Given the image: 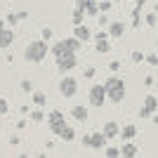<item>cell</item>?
<instances>
[{
	"mask_svg": "<svg viewBox=\"0 0 158 158\" xmlns=\"http://www.w3.org/2000/svg\"><path fill=\"white\" fill-rule=\"evenodd\" d=\"M156 111H158V97L156 94H146L144 104L139 109V118H151Z\"/></svg>",
	"mask_w": 158,
	"mask_h": 158,
	"instance_id": "ba28073f",
	"label": "cell"
},
{
	"mask_svg": "<svg viewBox=\"0 0 158 158\" xmlns=\"http://www.w3.org/2000/svg\"><path fill=\"white\" fill-rule=\"evenodd\" d=\"M94 52H97V54H106V52H111V45H109V40H94Z\"/></svg>",
	"mask_w": 158,
	"mask_h": 158,
	"instance_id": "ac0fdd59",
	"label": "cell"
},
{
	"mask_svg": "<svg viewBox=\"0 0 158 158\" xmlns=\"http://www.w3.org/2000/svg\"><path fill=\"white\" fill-rule=\"evenodd\" d=\"M19 142H21V139L17 137V135H14V137H10V144H12V146H17V144H19Z\"/></svg>",
	"mask_w": 158,
	"mask_h": 158,
	"instance_id": "74e56055",
	"label": "cell"
},
{
	"mask_svg": "<svg viewBox=\"0 0 158 158\" xmlns=\"http://www.w3.org/2000/svg\"><path fill=\"white\" fill-rule=\"evenodd\" d=\"M111 2H120V0H111Z\"/></svg>",
	"mask_w": 158,
	"mask_h": 158,
	"instance_id": "f6af8a7d",
	"label": "cell"
},
{
	"mask_svg": "<svg viewBox=\"0 0 158 158\" xmlns=\"http://www.w3.org/2000/svg\"><path fill=\"white\" fill-rule=\"evenodd\" d=\"M17 17H19V21L21 19H28V12H26V10H21V12H17Z\"/></svg>",
	"mask_w": 158,
	"mask_h": 158,
	"instance_id": "8d00e7d4",
	"label": "cell"
},
{
	"mask_svg": "<svg viewBox=\"0 0 158 158\" xmlns=\"http://www.w3.org/2000/svg\"><path fill=\"white\" fill-rule=\"evenodd\" d=\"M83 78H87V80L94 78V66H87L85 71H83Z\"/></svg>",
	"mask_w": 158,
	"mask_h": 158,
	"instance_id": "1f68e13d",
	"label": "cell"
},
{
	"mask_svg": "<svg viewBox=\"0 0 158 158\" xmlns=\"http://www.w3.org/2000/svg\"><path fill=\"white\" fill-rule=\"evenodd\" d=\"M7 111H10V102H7V99H0V116H5Z\"/></svg>",
	"mask_w": 158,
	"mask_h": 158,
	"instance_id": "83f0119b",
	"label": "cell"
},
{
	"mask_svg": "<svg viewBox=\"0 0 158 158\" xmlns=\"http://www.w3.org/2000/svg\"><path fill=\"white\" fill-rule=\"evenodd\" d=\"M80 142H83V146H87V149H104L106 146V142H109V139L104 137V132H92V135H83V139H80Z\"/></svg>",
	"mask_w": 158,
	"mask_h": 158,
	"instance_id": "8992f818",
	"label": "cell"
},
{
	"mask_svg": "<svg viewBox=\"0 0 158 158\" xmlns=\"http://www.w3.org/2000/svg\"><path fill=\"white\" fill-rule=\"evenodd\" d=\"M87 102H90V106H94V109H102V104L106 102L104 83H94V85L90 87V92H87Z\"/></svg>",
	"mask_w": 158,
	"mask_h": 158,
	"instance_id": "5b68a950",
	"label": "cell"
},
{
	"mask_svg": "<svg viewBox=\"0 0 158 158\" xmlns=\"http://www.w3.org/2000/svg\"><path fill=\"white\" fill-rule=\"evenodd\" d=\"M146 64H149V66H158V54L149 52V54H146Z\"/></svg>",
	"mask_w": 158,
	"mask_h": 158,
	"instance_id": "d4e9b609",
	"label": "cell"
},
{
	"mask_svg": "<svg viewBox=\"0 0 158 158\" xmlns=\"http://www.w3.org/2000/svg\"><path fill=\"white\" fill-rule=\"evenodd\" d=\"M109 69H111V73L116 76V73L120 71V61H116V59H113V61H109Z\"/></svg>",
	"mask_w": 158,
	"mask_h": 158,
	"instance_id": "4dcf8cb0",
	"label": "cell"
},
{
	"mask_svg": "<svg viewBox=\"0 0 158 158\" xmlns=\"http://www.w3.org/2000/svg\"><path fill=\"white\" fill-rule=\"evenodd\" d=\"M130 59H132V64H144V61H146V54L139 52V50H135V52L130 54Z\"/></svg>",
	"mask_w": 158,
	"mask_h": 158,
	"instance_id": "7402d4cb",
	"label": "cell"
},
{
	"mask_svg": "<svg viewBox=\"0 0 158 158\" xmlns=\"http://www.w3.org/2000/svg\"><path fill=\"white\" fill-rule=\"evenodd\" d=\"M80 50H83V43H80L78 38H73V35L52 45V54L54 57H61V54H78Z\"/></svg>",
	"mask_w": 158,
	"mask_h": 158,
	"instance_id": "3957f363",
	"label": "cell"
},
{
	"mask_svg": "<svg viewBox=\"0 0 158 158\" xmlns=\"http://www.w3.org/2000/svg\"><path fill=\"white\" fill-rule=\"evenodd\" d=\"M35 158H47V156H45V153H38V156H35Z\"/></svg>",
	"mask_w": 158,
	"mask_h": 158,
	"instance_id": "b9f144b4",
	"label": "cell"
},
{
	"mask_svg": "<svg viewBox=\"0 0 158 158\" xmlns=\"http://www.w3.org/2000/svg\"><path fill=\"white\" fill-rule=\"evenodd\" d=\"M137 137V127L132 125H125V127H120V139H125V142H132V139Z\"/></svg>",
	"mask_w": 158,
	"mask_h": 158,
	"instance_id": "e0dca14e",
	"label": "cell"
},
{
	"mask_svg": "<svg viewBox=\"0 0 158 158\" xmlns=\"http://www.w3.org/2000/svg\"><path fill=\"white\" fill-rule=\"evenodd\" d=\"M137 156H139V149L135 142H125L120 146V158H137Z\"/></svg>",
	"mask_w": 158,
	"mask_h": 158,
	"instance_id": "4fadbf2b",
	"label": "cell"
},
{
	"mask_svg": "<svg viewBox=\"0 0 158 158\" xmlns=\"http://www.w3.org/2000/svg\"><path fill=\"white\" fill-rule=\"evenodd\" d=\"M102 132H104L106 139H113V137H118V135H120V127H118L116 120H106L104 127H102Z\"/></svg>",
	"mask_w": 158,
	"mask_h": 158,
	"instance_id": "7c38bea8",
	"label": "cell"
},
{
	"mask_svg": "<svg viewBox=\"0 0 158 158\" xmlns=\"http://www.w3.org/2000/svg\"><path fill=\"white\" fill-rule=\"evenodd\" d=\"M156 45H158V38H156Z\"/></svg>",
	"mask_w": 158,
	"mask_h": 158,
	"instance_id": "bcb514c9",
	"label": "cell"
},
{
	"mask_svg": "<svg viewBox=\"0 0 158 158\" xmlns=\"http://www.w3.org/2000/svg\"><path fill=\"white\" fill-rule=\"evenodd\" d=\"M73 38H78L80 43H87V40L92 38V33H90V28L85 24H80V26H73Z\"/></svg>",
	"mask_w": 158,
	"mask_h": 158,
	"instance_id": "9a60e30c",
	"label": "cell"
},
{
	"mask_svg": "<svg viewBox=\"0 0 158 158\" xmlns=\"http://www.w3.org/2000/svg\"><path fill=\"white\" fill-rule=\"evenodd\" d=\"M59 92L64 94V97H76V92H78V80L73 78V76H64L59 83Z\"/></svg>",
	"mask_w": 158,
	"mask_h": 158,
	"instance_id": "9c48e42d",
	"label": "cell"
},
{
	"mask_svg": "<svg viewBox=\"0 0 158 158\" xmlns=\"http://www.w3.org/2000/svg\"><path fill=\"white\" fill-rule=\"evenodd\" d=\"M144 5H146V0H137V2H135V7H137V10H142Z\"/></svg>",
	"mask_w": 158,
	"mask_h": 158,
	"instance_id": "f35d334b",
	"label": "cell"
},
{
	"mask_svg": "<svg viewBox=\"0 0 158 158\" xmlns=\"http://www.w3.org/2000/svg\"><path fill=\"white\" fill-rule=\"evenodd\" d=\"M104 90H106V99L111 104L125 102V80L120 78V76H109L104 80Z\"/></svg>",
	"mask_w": 158,
	"mask_h": 158,
	"instance_id": "6da1fadb",
	"label": "cell"
},
{
	"mask_svg": "<svg viewBox=\"0 0 158 158\" xmlns=\"http://www.w3.org/2000/svg\"><path fill=\"white\" fill-rule=\"evenodd\" d=\"M5 24H7V21H2V19H0V31H2V28H7Z\"/></svg>",
	"mask_w": 158,
	"mask_h": 158,
	"instance_id": "60d3db41",
	"label": "cell"
},
{
	"mask_svg": "<svg viewBox=\"0 0 158 158\" xmlns=\"http://www.w3.org/2000/svg\"><path fill=\"white\" fill-rule=\"evenodd\" d=\"M17 21H19V17H17V14H7V24H10V28L17 26Z\"/></svg>",
	"mask_w": 158,
	"mask_h": 158,
	"instance_id": "d6a6232c",
	"label": "cell"
},
{
	"mask_svg": "<svg viewBox=\"0 0 158 158\" xmlns=\"http://www.w3.org/2000/svg\"><path fill=\"white\" fill-rule=\"evenodd\" d=\"M47 125H50L52 135H57V137H59V132L69 125V123L64 120V111H61V109H52V111H50V116H47Z\"/></svg>",
	"mask_w": 158,
	"mask_h": 158,
	"instance_id": "277c9868",
	"label": "cell"
},
{
	"mask_svg": "<svg viewBox=\"0 0 158 158\" xmlns=\"http://www.w3.org/2000/svg\"><path fill=\"white\" fill-rule=\"evenodd\" d=\"M156 21H158V14H156V12L146 14V24H149V26H156Z\"/></svg>",
	"mask_w": 158,
	"mask_h": 158,
	"instance_id": "f546056e",
	"label": "cell"
},
{
	"mask_svg": "<svg viewBox=\"0 0 158 158\" xmlns=\"http://www.w3.org/2000/svg\"><path fill=\"white\" fill-rule=\"evenodd\" d=\"M153 12H156V14H158V2H156V7H153Z\"/></svg>",
	"mask_w": 158,
	"mask_h": 158,
	"instance_id": "ee69618b",
	"label": "cell"
},
{
	"mask_svg": "<svg viewBox=\"0 0 158 158\" xmlns=\"http://www.w3.org/2000/svg\"><path fill=\"white\" fill-rule=\"evenodd\" d=\"M19 158H28V156H26V153H19Z\"/></svg>",
	"mask_w": 158,
	"mask_h": 158,
	"instance_id": "7bdbcfd3",
	"label": "cell"
},
{
	"mask_svg": "<svg viewBox=\"0 0 158 158\" xmlns=\"http://www.w3.org/2000/svg\"><path fill=\"white\" fill-rule=\"evenodd\" d=\"M21 90L24 92H33V80H21Z\"/></svg>",
	"mask_w": 158,
	"mask_h": 158,
	"instance_id": "f1b7e54d",
	"label": "cell"
},
{
	"mask_svg": "<svg viewBox=\"0 0 158 158\" xmlns=\"http://www.w3.org/2000/svg\"><path fill=\"white\" fill-rule=\"evenodd\" d=\"M111 10V0H104V2H99V14H106Z\"/></svg>",
	"mask_w": 158,
	"mask_h": 158,
	"instance_id": "484cf974",
	"label": "cell"
},
{
	"mask_svg": "<svg viewBox=\"0 0 158 158\" xmlns=\"http://www.w3.org/2000/svg\"><path fill=\"white\" fill-rule=\"evenodd\" d=\"M12 43H14V31L10 26L2 28V31H0V50H7Z\"/></svg>",
	"mask_w": 158,
	"mask_h": 158,
	"instance_id": "5bb4252c",
	"label": "cell"
},
{
	"mask_svg": "<svg viewBox=\"0 0 158 158\" xmlns=\"http://www.w3.org/2000/svg\"><path fill=\"white\" fill-rule=\"evenodd\" d=\"M47 52H50V43H45L43 38L38 40H31L24 50V59L31 61V64H40V61H45Z\"/></svg>",
	"mask_w": 158,
	"mask_h": 158,
	"instance_id": "7a4b0ae2",
	"label": "cell"
},
{
	"mask_svg": "<svg viewBox=\"0 0 158 158\" xmlns=\"http://www.w3.org/2000/svg\"><path fill=\"white\" fill-rule=\"evenodd\" d=\"M106 158H120V149L118 146H109L106 149Z\"/></svg>",
	"mask_w": 158,
	"mask_h": 158,
	"instance_id": "cb8c5ba5",
	"label": "cell"
},
{
	"mask_svg": "<svg viewBox=\"0 0 158 158\" xmlns=\"http://www.w3.org/2000/svg\"><path fill=\"white\" fill-rule=\"evenodd\" d=\"M59 137H61V139H64V142H73V139H76V130H73V127H71V125H66V127H64V130H61V132H59Z\"/></svg>",
	"mask_w": 158,
	"mask_h": 158,
	"instance_id": "d6986e66",
	"label": "cell"
},
{
	"mask_svg": "<svg viewBox=\"0 0 158 158\" xmlns=\"http://www.w3.org/2000/svg\"><path fill=\"white\" fill-rule=\"evenodd\" d=\"M73 26H80V24H83V19H85V12H83V10H80V7H76V10H73Z\"/></svg>",
	"mask_w": 158,
	"mask_h": 158,
	"instance_id": "44dd1931",
	"label": "cell"
},
{
	"mask_svg": "<svg viewBox=\"0 0 158 158\" xmlns=\"http://www.w3.org/2000/svg\"><path fill=\"white\" fill-rule=\"evenodd\" d=\"M144 85L146 87H153V85H156V80H153L151 76H146V78H144Z\"/></svg>",
	"mask_w": 158,
	"mask_h": 158,
	"instance_id": "e575fe53",
	"label": "cell"
},
{
	"mask_svg": "<svg viewBox=\"0 0 158 158\" xmlns=\"http://www.w3.org/2000/svg\"><path fill=\"white\" fill-rule=\"evenodd\" d=\"M45 102H47V94L45 92H40V90H38V92H33V104L38 106V109H43Z\"/></svg>",
	"mask_w": 158,
	"mask_h": 158,
	"instance_id": "ffe728a7",
	"label": "cell"
},
{
	"mask_svg": "<svg viewBox=\"0 0 158 158\" xmlns=\"http://www.w3.org/2000/svg\"><path fill=\"white\" fill-rule=\"evenodd\" d=\"M76 7H80L87 17H99V2L97 0H76Z\"/></svg>",
	"mask_w": 158,
	"mask_h": 158,
	"instance_id": "30bf717a",
	"label": "cell"
},
{
	"mask_svg": "<svg viewBox=\"0 0 158 158\" xmlns=\"http://www.w3.org/2000/svg\"><path fill=\"white\" fill-rule=\"evenodd\" d=\"M40 38L45 40V43H50V40H52V28H43V31H40Z\"/></svg>",
	"mask_w": 158,
	"mask_h": 158,
	"instance_id": "4316f807",
	"label": "cell"
},
{
	"mask_svg": "<svg viewBox=\"0 0 158 158\" xmlns=\"http://www.w3.org/2000/svg\"><path fill=\"white\" fill-rule=\"evenodd\" d=\"M92 38L94 40H106V38H109V31H99V33H94Z\"/></svg>",
	"mask_w": 158,
	"mask_h": 158,
	"instance_id": "836d02e7",
	"label": "cell"
},
{
	"mask_svg": "<svg viewBox=\"0 0 158 158\" xmlns=\"http://www.w3.org/2000/svg\"><path fill=\"white\" fill-rule=\"evenodd\" d=\"M57 59V71L59 73H69L78 66V54H61V57H54Z\"/></svg>",
	"mask_w": 158,
	"mask_h": 158,
	"instance_id": "52a82bcc",
	"label": "cell"
},
{
	"mask_svg": "<svg viewBox=\"0 0 158 158\" xmlns=\"http://www.w3.org/2000/svg\"><path fill=\"white\" fill-rule=\"evenodd\" d=\"M71 116H73V120H78V123H85V120L90 118V111H87V106L76 104V106L71 109Z\"/></svg>",
	"mask_w": 158,
	"mask_h": 158,
	"instance_id": "8fae6325",
	"label": "cell"
},
{
	"mask_svg": "<svg viewBox=\"0 0 158 158\" xmlns=\"http://www.w3.org/2000/svg\"><path fill=\"white\" fill-rule=\"evenodd\" d=\"M109 35L111 38H123V33H125V26L120 24V21H109Z\"/></svg>",
	"mask_w": 158,
	"mask_h": 158,
	"instance_id": "2e32d148",
	"label": "cell"
},
{
	"mask_svg": "<svg viewBox=\"0 0 158 158\" xmlns=\"http://www.w3.org/2000/svg\"><path fill=\"white\" fill-rule=\"evenodd\" d=\"M31 120H33V123H43V120H47V118H45V113H43V109H35V111H31Z\"/></svg>",
	"mask_w": 158,
	"mask_h": 158,
	"instance_id": "603a6c76",
	"label": "cell"
},
{
	"mask_svg": "<svg viewBox=\"0 0 158 158\" xmlns=\"http://www.w3.org/2000/svg\"><path fill=\"white\" fill-rule=\"evenodd\" d=\"M99 24H102V26H109V19H106V14H99Z\"/></svg>",
	"mask_w": 158,
	"mask_h": 158,
	"instance_id": "d590c367",
	"label": "cell"
},
{
	"mask_svg": "<svg viewBox=\"0 0 158 158\" xmlns=\"http://www.w3.org/2000/svg\"><path fill=\"white\" fill-rule=\"evenodd\" d=\"M151 123H153V125H158V111H156V113L151 116Z\"/></svg>",
	"mask_w": 158,
	"mask_h": 158,
	"instance_id": "ab89813d",
	"label": "cell"
}]
</instances>
